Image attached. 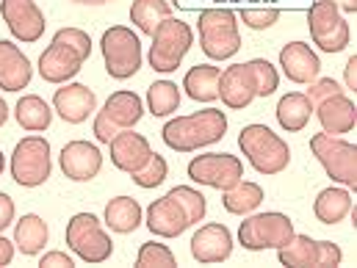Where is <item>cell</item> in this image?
I'll list each match as a JSON object with an SVG mask.
<instances>
[{
	"label": "cell",
	"mask_w": 357,
	"mask_h": 268,
	"mask_svg": "<svg viewBox=\"0 0 357 268\" xmlns=\"http://www.w3.org/2000/svg\"><path fill=\"white\" fill-rule=\"evenodd\" d=\"M227 133V116L219 108H205L188 116H178L164 125V141L175 152H194L222 141Z\"/></svg>",
	"instance_id": "1"
},
{
	"label": "cell",
	"mask_w": 357,
	"mask_h": 268,
	"mask_svg": "<svg viewBox=\"0 0 357 268\" xmlns=\"http://www.w3.org/2000/svg\"><path fill=\"white\" fill-rule=\"evenodd\" d=\"M238 147L252 164L255 172L261 175H280L291 164V150L288 144L266 125H247L238 133Z\"/></svg>",
	"instance_id": "2"
},
{
	"label": "cell",
	"mask_w": 357,
	"mask_h": 268,
	"mask_svg": "<svg viewBox=\"0 0 357 268\" xmlns=\"http://www.w3.org/2000/svg\"><path fill=\"white\" fill-rule=\"evenodd\" d=\"M199 47L213 61H227L241 50L238 17L230 8H208L199 14Z\"/></svg>",
	"instance_id": "3"
},
{
	"label": "cell",
	"mask_w": 357,
	"mask_h": 268,
	"mask_svg": "<svg viewBox=\"0 0 357 268\" xmlns=\"http://www.w3.org/2000/svg\"><path fill=\"white\" fill-rule=\"evenodd\" d=\"M100 47H102L105 70L114 81H128L142 70V42L130 28L125 25L108 28L100 39Z\"/></svg>",
	"instance_id": "4"
},
{
	"label": "cell",
	"mask_w": 357,
	"mask_h": 268,
	"mask_svg": "<svg viewBox=\"0 0 357 268\" xmlns=\"http://www.w3.org/2000/svg\"><path fill=\"white\" fill-rule=\"evenodd\" d=\"M194 45V31L188 28V22L183 19H164L155 33H153V45H150V67L155 72H175L183 61V56L191 50Z\"/></svg>",
	"instance_id": "5"
},
{
	"label": "cell",
	"mask_w": 357,
	"mask_h": 268,
	"mask_svg": "<svg viewBox=\"0 0 357 268\" xmlns=\"http://www.w3.org/2000/svg\"><path fill=\"white\" fill-rule=\"evenodd\" d=\"M310 150L316 161L324 166V172L344 188H357V147L330 136V133H316L310 139Z\"/></svg>",
	"instance_id": "6"
},
{
	"label": "cell",
	"mask_w": 357,
	"mask_h": 268,
	"mask_svg": "<svg viewBox=\"0 0 357 268\" xmlns=\"http://www.w3.org/2000/svg\"><path fill=\"white\" fill-rule=\"evenodd\" d=\"M50 141L42 136H28L14 147L11 178L22 188H39L50 178Z\"/></svg>",
	"instance_id": "7"
},
{
	"label": "cell",
	"mask_w": 357,
	"mask_h": 268,
	"mask_svg": "<svg viewBox=\"0 0 357 268\" xmlns=\"http://www.w3.org/2000/svg\"><path fill=\"white\" fill-rule=\"evenodd\" d=\"M294 238V221L285 213H255L241 221L238 241L250 252L280 249Z\"/></svg>",
	"instance_id": "8"
},
{
	"label": "cell",
	"mask_w": 357,
	"mask_h": 268,
	"mask_svg": "<svg viewBox=\"0 0 357 268\" xmlns=\"http://www.w3.org/2000/svg\"><path fill=\"white\" fill-rule=\"evenodd\" d=\"M67 246L84 260V263H105L114 252V241L102 232L100 219L91 213H75L67 224Z\"/></svg>",
	"instance_id": "9"
},
{
	"label": "cell",
	"mask_w": 357,
	"mask_h": 268,
	"mask_svg": "<svg viewBox=\"0 0 357 268\" xmlns=\"http://www.w3.org/2000/svg\"><path fill=\"white\" fill-rule=\"evenodd\" d=\"M307 25H310V36L319 45V50L341 53L349 47V39H352L349 22L341 17L333 0H316L307 11Z\"/></svg>",
	"instance_id": "10"
},
{
	"label": "cell",
	"mask_w": 357,
	"mask_h": 268,
	"mask_svg": "<svg viewBox=\"0 0 357 268\" xmlns=\"http://www.w3.org/2000/svg\"><path fill=\"white\" fill-rule=\"evenodd\" d=\"M188 178L199 185L216 188V191H227L233 188L238 180H244V166L236 155L227 152H208V155H197L188 164Z\"/></svg>",
	"instance_id": "11"
},
{
	"label": "cell",
	"mask_w": 357,
	"mask_h": 268,
	"mask_svg": "<svg viewBox=\"0 0 357 268\" xmlns=\"http://www.w3.org/2000/svg\"><path fill=\"white\" fill-rule=\"evenodd\" d=\"M0 14L11 31L14 39L22 45H33L45 33V14L33 0H0Z\"/></svg>",
	"instance_id": "12"
},
{
	"label": "cell",
	"mask_w": 357,
	"mask_h": 268,
	"mask_svg": "<svg viewBox=\"0 0 357 268\" xmlns=\"http://www.w3.org/2000/svg\"><path fill=\"white\" fill-rule=\"evenodd\" d=\"M59 164H61L64 178L75 180V182H89L102 169V152L89 141H70L64 144Z\"/></svg>",
	"instance_id": "13"
},
{
	"label": "cell",
	"mask_w": 357,
	"mask_h": 268,
	"mask_svg": "<svg viewBox=\"0 0 357 268\" xmlns=\"http://www.w3.org/2000/svg\"><path fill=\"white\" fill-rule=\"evenodd\" d=\"M233 255V235L225 224H205L191 238V258L202 266L225 263Z\"/></svg>",
	"instance_id": "14"
},
{
	"label": "cell",
	"mask_w": 357,
	"mask_h": 268,
	"mask_svg": "<svg viewBox=\"0 0 357 268\" xmlns=\"http://www.w3.org/2000/svg\"><path fill=\"white\" fill-rule=\"evenodd\" d=\"M219 97L230 111H244L258 97V84H255V75H252L250 64H233L222 72Z\"/></svg>",
	"instance_id": "15"
},
{
	"label": "cell",
	"mask_w": 357,
	"mask_h": 268,
	"mask_svg": "<svg viewBox=\"0 0 357 268\" xmlns=\"http://www.w3.org/2000/svg\"><path fill=\"white\" fill-rule=\"evenodd\" d=\"M108 147H111V164H114L119 172H128V175L139 172V169L150 161V155H153L150 141H147L142 133H133V127H130V130H119V133L111 139Z\"/></svg>",
	"instance_id": "16"
},
{
	"label": "cell",
	"mask_w": 357,
	"mask_h": 268,
	"mask_svg": "<svg viewBox=\"0 0 357 268\" xmlns=\"http://www.w3.org/2000/svg\"><path fill=\"white\" fill-rule=\"evenodd\" d=\"M188 227H191V221H188L185 210L180 207V202L172 194L155 199L147 207V230L158 238H178Z\"/></svg>",
	"instance_id": "17"
},
{
	"label": "cell",
	"mask_w": 357,
	"mask_h": 268,
	"mask_svg": "<svg viewBox=\"0 0 357 268\" xmlns=\"http://www.w3.org/2000/svg\"><path fill=\"white\" fill-rule=\"evenodd\" d=\"M280 67H282L288 81L302 84V86L313 84L321 75V61L310 50V45H305V42H288L280 50Z\"/></svg>",
	"instance_id": "18"
},
{
	"label": "cell",
	"mask_w": 357,
	"mask_h": 268,
	"mask_svg": "<svg viewBox=\"0 0 357 268\" xmlns=\"http://www.w3.org/2000/svg\"><path fill=\"white\" fill-rule=\"evenodd\" d=\"M94 108H97V97L84 84H67L53 94V111L70 125L86 122L89 113H94Z\"/></svg>",
	"instance_id": "19"
},
{
	"label": "cell",
	"mask_w": 357,
	"mask_h": 268,
	"mask_svg": "<svg viewBox=\"0 0 357 268\" xmlns=\"http://www.w3.org/2000/svg\"><path fill=\"white\" fill-rule=\"evenodd\" d=\"M33 78V67L28 56L14 45L0 39V89L3 91H22L28 89Z\"/></svg>",
	"instance_id": "20"
},
{
	"label": "cell",
	"mask_w": 357,
	"mask_h": 268,
	"mask_svg": "<svg viewBox=\"0 0 357 268\" xmlns=\"http://www.w3.org/2000/svg\"><path fill=\"white\" fill-rule=\"evenodd\" d=\"M81 58L67 47V45H59L53 42L42 56H39V75L42 81L47 84H67L70 78H75L81 72Z\"/></svg>",
	"instance_id": "21"
},
{
	"label": "cell",
	"mask_w": 357,
	"mask_h": 268,
	"mask_svg": "<svg viewBox=\"0 0 357 268\" xmlns=\"http://www.w3.org/2000/svg\"><path fill=\"white\" fill-rule=\"evenodd\" d=\"M313 111H316V116H319L324 133H330V136H341V133L355 130L357 105L347 97V94H335V97L319 102Z\"/></svg>",
	"instance_id": "22"
},
{
	"label": "cell",
	"mask_w": 357,
	"mask_h": 268,
	"mask_svg": "<svg viewBox=\"0 0 357 268\" xmlns=\"http://www.w3.org/2000/svg\"><path fill=\"white\" fill-rule=\"evenodd\" d=\"M47 241H50V230H47L42 216L28 213V216H22L17 221V227H14V246L25 258H36L47 246Z\"/></svg>",
	"instance_id": "23"
},
{
	"label": "cell",
	"mask_w": 357,
	"mask_h": 268,
	"mask_svg": "<svg viewBox=\"0 0 357 268\" xmlns=\"http://www.w3.org/2000/svg\"><path fill=\"white\" fill-rule=\"evenodd\" d=\"M102 111L108 113V119H111L119 130H130V127L139 125V119H142V113H144V105H142V97H139L136 91L122 89V91H114V94L105 100Z\"/></svg>",
	"instance_id": "24"
},
{
	"label": "cell",
	"mask_w": 357,
	"mask_h": 268,
	"mask_svg": "<svg viewBox=\"0 0 357 268\" xmlns=\"http://www.w3.org/2000/svg\"><path fill=\"white\" fill-rule=\"evenodd\" d=\"M219 78H222V70L219 67H211V64H197L185 72L183 78V89L191 100L197 102H213L219 100Z\"/></svg>",
	"instance_id": "25"
},
{
	"label": "cell",
	"mask_w": 357,
	"mask_h": 268,
	"mask_svg": "<svg viewBox=\"0 0 357 268\" xmlns=\"http://www.w3.org/2000/svg\"><path fill=\"white\" fill-rule=\"evenodd\" d=\"M105 224L111 232L128 235L136 232L142 224V205L133 196H116L105 205Z\"/></svg>",
	"instance_id": "26"
},
{
	"label": "cell",
	"mask_w": 357,
	"mask_h": 268,
	"mask_svg": "<svg viewBox=\"0 0 357 268\" xmlns=\"http://www.w3.org/2000/svg\"><path fill=\"white\" fill-rule=\"evenodd\" d=\"M310 113H313V105L302 91H291V94L280 97V102H277V122L288 133L305 130V125L310 122Z\"/></svg>",
	"instance_id": "27"
},
{
	"label": "cell",
	"mask_w": 357,
	"mask_h": 268,
	"mask_svg": "<svg viewBox=\"0 0 357 268\" xmlns=\"http://www.w3.org/2000/svg\"><path fill=\"white\" fill-rule=\"evenodd\" d=\"M14 116H17V122H20L22 130H28V133H42V130H47L50 122H53V108H50L39 94H25V97H20V102H17Z\"/></svg>",
	"instance_id": "28"
},
{
	"label": "cell",
	"mask_w": 357,
	"mask_h": 268,
	"mask_svg": "<svg viewBox=\"0 0 357 268\" xmlns=\"http://www.w3.org/2000/svg\"><path fill=\"white\" fill-rule=\"evenodd\" d=\"M349 210H352V196L347 188H324L313 202V213L321 224H338L349 216Z\"/></svg>",
	"instance_id": "29"
},
{
	"label": "cell",
	"mask_w": 357,
	"mask_h": 268,
	"mask_svg": "<svg viewBox=\"0 0 357 268\" xmlns=\"http://www.w3.org/2000/svg\"><path fill=\"white\" fill-rule=\"evenodd\" d=\"M222 194H225L222 196V205L233 216H250L264 202V188L258 182H247V180H238L233 188H227Z\"/></svg>",
	"instance_id": "30"
},
{
	"label": "cell",
	"mask_w": 357,
	"mask_h": 268,
	"mask_svg": "<svg viewBox=\"0 0 357 268\" xmlns=\"http://www.w3.org/2000/svg\"><path fill=\"white\" fill-rule=\"evenodd\" d=\"M277 260L280 266L288 268H307V266H319V241H313L310 235H296L277 249Z\"/></svg>",
	"instance_id": "31"
},
{
	"label": "cell",
	"mask_w": 357,
	"mask_h": 268,
	"mask_svg": "<svg viewBox=\"0 0 357 268\" xmlns=\"http://www.w3.org/2000/svg\"><path fill=\"white\" fill-rule=\"evenodd\" d=\"M169 17H172L169 0H133L130 6V22L147 36H153L155 28Z\"/></svg>",
	"instance_id": "32"
},
{
	"label": "cell",
	"mask_w": 357,
	"mask_h": 268,
	"mask_svg": "<svg viewBox=\"0 0 357 268\" xmlns=\"http://www.w3.org/2000/svg\"><path fill=\"white\" fill-rule=\"evenodd\" d=\"M147 108L153 116H169L180 108V89L172 81H155L147 89Z\"/></svg>",
	"instance_id": "33"
},
{
	"label": "cell",
	"mask_w": 357,
	"mask_h": 268,
	"mask_svg": "<svg viewBox=\"0 0 357 268\" xmlns=\"http://www.w3.org/2000/svg\"><path fill=\"white\" fill-rule=\"evenodd\" d=\"M136 266L139 268H172L178 266L172 249L167 244H142L139 255H136Z\"/></svg>",
	"instance_id": "34"
},
{
	"label": "cell",
	"mask_w": 357,
	"mask_h": 268,
	"mask_svg": "<svg viewBox=\"0 0 357 268\" xmlns=\"http://www.w3.org/2000/svg\"><path fill=\"white\" fill-rule=\"evenodd\" d=\"M167 175H169V166H167L164 155L153 152V155H150V161H147L139 172H133L130 180H133L139 188H158V185L167 180Z\"/></svg>",
	"instance_id": "35"
},
{
	"label": "cell",
	"mask_w": 357,
	"mask_h": 268,
	"mask_svg": "<svg viewBox=\"0 0 357 268\" xmlns=\"http://www.w3.org/2000/svg\"><path fill=\"white\" fill-rule=\"evenodd\" d=\"M169 194L180 202V207L185 210V216H188L191 224H199V221L205 219L208 202H205V196H202L199 191H194V188H188V185H178V188H172Z\"/></svg>",
	"instance_id": "36"
},
{
	"label": "cell",
	"mask_w": 357,
	"mask_h": 268,
	"mask_svg": "<svg viewBox=\"0 0 357 268\" xmlns=\"http://www.w3.org/2000/svg\"><path fill=\"white\" fill-rule=\"evenodd\" d=\"M53 42H59V45H67L81 61H86L91 56V39L86 31H81V28H61L56 36H53Z\"/></svg>",
	"instance_id": "37"
},
{
	"label": "cell",
	"mask_w": 357,
	"mask_h": 268,
	"mask_svg": "<svg viewBox=\"0 0 357 268\" xmlns=\"http://www.w3.org/2000/svg\"><path fill=\"white\" fill-rule=\"evenodd\" d=\"M247 64H250V70H252V75H255L258 97H271V94L277 91V84H280L277 70L268 64L266 58H252V61H247Z\"/></svg>",
	"instance_id": "38"
},
{
	"label": "cell",
	"mask_w": 357,
	"mask_h": 268,
	"mask_svg": "<svg viewBox=\"0 0 357 268\" xmlns=\"http://www.w3.org/2000/svg\"><path fill=\"white\" fill-rule=\"evenodd\" d=\"M238 19L252 31H266L280 19V11L277 8H241Z\"/></svg>",
	"instance_id": "39"
},
{
	"label": "cell",
	"mask_w": 357,
	"mask_h": 268,
	"mask_svg": "<svg viewBox=\"0 0 357 268\" xmlns=\"http://www.w3.org/2000/svg\"><path fill=\"white\" fill-rule=\"evenodd\" d=\"M335 94H344V89H341V84H338V81H333V78H316L313 84H307V91H305V97L310 100V105H313V108H316L319 102H324V100L335 97Z\"/></svg>",
	"instance_id": "40"
},
{
	"label": "cell",
	"mask_w": 357,
	"mask_h": 268,
	"mask_svg": "<svg viewBox=\"0 0 357 268\" xmlns=\"http://www.w3.org/2000/svg\"><path fill=\"white\" fill-rule=\"evenodd\" d=\"M119 133V127L108 119V113L105 111H97V116H94V139L100 141V144H111V139Z\"/></svg>",
	"instance_id": "41"
},
{
	"label": "cell",
	"mask_w": 357,
	"mask_h": 268,
	"mask_svg": "<svg viewBox=\"0 0 357 268\" xmlns=\"http://www.w3.org/2000/svg\"><path fill=\"white\" fill-rule=\"evenodd\" d=\"M344 252L333 244V241H319V266L316 268H335L341 266Z\"/></svg>",
	"instance_id": "42"
},
{
	"label": "cell",
	"mask_w": 357,
	"mask_h": 268,
	"mask_svg": "<svg viewBox=\"0 0 357 268\" xmlns=\"http://www.w3.org/2000/svg\"><path fill=\"white\" fill-rule=\"evenodd\" d=\"M39 266L42 268H73L75 266V260H73L67 252H47V255L39 260Z\"/></svg>",
	"instance_id": "43"
},
{
	"label": "cell",
	"mask_w": 357,
	"mask_h": 268,
	"mask_svg": "<svg viewBox=\"0 0 357 268\" xmlns=\"http://www.w3.org/2000/svg\"><path fill=\"white\" fill-rule=\"evenodd\" d=\"M11 221H14V202H11L8 194L0 191V232H3Z\"/></svg>",
	"instance_id": "44"
},
{
	"label": "cell",
	"mask_w": 357,
	"mask_h": 268,
	"mask_svg": "<svg viewBox=\"0 0 357 268\" xmlns=\"http://www.w3.org/2000/svg\"><path fill=\"white\" fill-rule=\"evenodd\" d=\"M344 81H347V89L357 91V56H352L344 67Z\"/></svg>",
	"instance_id": "45"
},
{
	"label": "cell",
	"mask_w": 357,
	"mask_h": 268,
	"mask_svg": "<svg viewBox=\"0 0 357 268\" xmlns=\"http://www.w3.org/2000/svg\"><path fill=\"white\" fill-rule=\"evenodd\" d=\"M14 241H8V238H3L0 235V266H8L11 260H14Z\"/></svg>",
	"instance_id": "46"
},
{
	"label": "cell",
	"mask_w": 357,
	"mask_h": 268,
	"mask_svg": "<svg viewBox=\"0 0 357 268\" xmlns=\"http://www.w3.org/2000/svg\"><path fill=\"white\" fill-rule=\"evenodd\" d=\"M338 6V11H347V14H355L357 11V0H333Z\"/></svg>",
	"instance_id": "47"
},
{
	"label": "cell",
	"mask_w": 357,
	"mask_h": 268,
	"mask_svg": "<svg viewBox=\"0 0 357 268\" xmlns=\"http://www.w3.org/2000/svg\"><path fill=\"white\" fill-rule=\"evenodd\" d=\"M6 119H8V105H6L3 100H0V127L6 125Z\"/></svg>",
	"instance_id": "48"
},
{
	"label": "cell",
	"mask_w": 357,
	"mask_h": 268,
	"mask_svg": "<svg viewBox=\"0 0 357 268\" xmlns=\"http://www.w3.org/2000/svg\"><path fill=\"white\" fill-rule=\"evenodd\" d=\"M73 3H81V6H105L111 0H73Z\"/></svg>",
	"instance_id": "49"
},
{
	"label": "cell",
	"mask_w": 357,
	"mask_h": 268,
	"mask_svg": "<svg viewBox=\"0 0 357 268\" xmlns=\"http://www.w3.org/2000/svg\"><path fill=\"white\" fill-rule=\"evenodd\" d=\"M3 169H6V158H3V152H0V175H3Z\"/></svg>",
	"instance_id": "50"
}]
</instances>
